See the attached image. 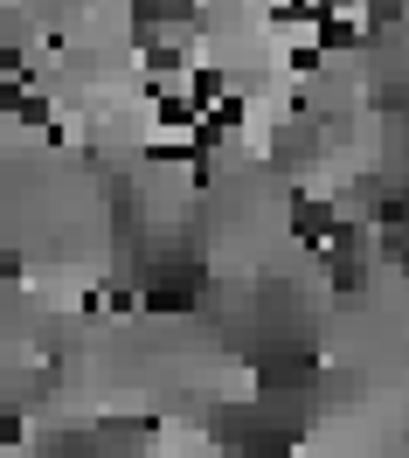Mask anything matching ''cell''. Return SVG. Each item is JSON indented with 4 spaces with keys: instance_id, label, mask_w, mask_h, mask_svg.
<instances>
[{
    "instance_id": "obj_1",
    "label": "cell",
    "mask_w": 409,
    "mask_h": 458,
    "mask_svg": "<svg viewBox=\"0 0 409 458\" xmlns=\"http://www.w3.org/2000/svg\"><path fill=\"white\" fill-rule=\"evenodd\" d=\"M21 437H29L21 410H14V403H0V445H21Z\"/></svg>"
}]
</instances>
